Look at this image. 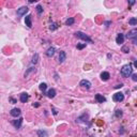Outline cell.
Masks as SVG:
<instances>
[{"label": "cell", "mask_w": 137, "mask_h": 137, "mask_svg": "<svg viewBox=\"0 0 137 137\" xmlns=\"http://www.w3.org/2000/svg\"><path fill=\"white\" fill-rule=\"evenodd\" d=\"M132 71H133L132 66H131L130 64H125V65H123L122 69H121V75L126 78V77L132 75Z\"/></svg>", "instance_id": "cell-1"}, {"label": "cell", "mask_w": 137, "mask_h": 137, "mask_svg": "<svg viewBox=\"0 0 137 137\" xmlns=\"http://www.w3.org/2000/svg\"><path fill=\"white\" fill-rule=\"evenodd\" d=\"M75 35H76L77 37H79V39L84 40L85 42H88V43H92V40L90 39V37H88L87 34H85L84 32H81V31H77L76 33H75Z\"/></svg>", "instance_id": "cell-2"}, {"label": "cell", "mask_w": 137, "mask_h": 137, "mask_svg": "<svg viewBox=\"0 0 137 137\" xmlns=\"http://www.w3.org/2000/svg\"><path fill=\"white\" fill-rule=\"evenodd\" d=\"M112 99H114L115 102H122V101L124 100V94L121 93V92H117V93L114 94Z\"/></svg>", "instance_id": "cell-3"}, {"label": "cell", "mask_w": 137, "mask_h": 137, "mask_svg": "<svg viewBox=\"0 0 137 137\" xmlns=\"http://www.w3.org/2000/svg\"><path fill=\"white\" fill-rule=\"evenodd\" d=\"M81 86V88L84 89H87V90H89V89L91 88V83L89 80H87V79H83V80L80 81V84H79Z\"/></svg>", "instance_id": "cell-4"}, {"label": "cell", "mask_w": 137, "mask_h": 137, "mask_svg": "<svg viewBox=\"0 0 137 137\" xmlns=\"http://www.w3.org/2000/svg\"><path fill=\"white\" fill-rule=\"evenodd\" d=\"M29 11L28 7H21L19 9H17V15L18 16H23V15H26V13Z\"/></svg>", "instance_id": "cell-5"}, {"label": "cell", "mask_w": 137, "mask_h": 137, "mask_svg": "<svg viewBox=\"0 0 137 137\" xmlns=\"http://www.w3.org/2000/svg\"><path fill=\"white\" fill-rule=\"evenodd\" d=\"M126 37L128 39H135V37H137V28L132 29L131 31H129V33L126 34Z\"/></svg>", "instance_id": "cell-6"}, {"label": "cell", "mask_w": 137, "mask_h": 137, "mask_svg": "<svg viewBox=\"0 0 137 137\" xmlns=\"http://www.w3.org/2000/svg\"><path fill=\"white\" fill-rule=\"evenodd\" d=\"M10 114H11L12 117H15V118H17V117L21 116V109H19V108H13L11 112H10Z\"/></svg>", "instance_id": "cell-7"}, {"label": "cell", "mask_w": 137, "mask_h": 137, "mask_svg": "<svg viewBox=\"0 0 137 137\" xmlns=\"http://www.w3.org/2000/svg\"><path fill=\"white\" fill-rule=\"evenodd\" d=\"M25 23H26V26L28 27V28H31L32 27V23H31V15H27L25 17Z\"/></svg>", "instance_id": "cell-8"}, {"label": "cell", "mask_w": 137, "mask_h": 137, "mask_svg": "<svg viewBox=\"0 0 137 137\" xmlns=\"http://www.w3.org/2000/svg\"><path fill=\"white\" fill-rule=\"evenodd\" d=\"M21 123H23V119L19 118V119H17V120L13 121V125H14L16 129H19L21 126Z\"/></svg>", "instance_id": "cell-9"}, {"label": "cell", "mask_w": 137, "mask_h": 137, "mask_svg": "<svg viewBox=\"0 0 137 137\" xmlns=\"http://www.w3.org/2000/svg\"><path fill=\"white\" fill-rule=\"evenodd\" d=\"M65 58H66V55H65V53H64V51H60V54H59V58H58L59 63H62L63 61L65 60Z\"/></svg>", "instance_id": "cell-10"}, {"label": "cell", "mask_w": 137, "mask_h": 137, "mask_svg": "<svg viewBox=\"0 0 137 137\" xmlns=\"http://www.w3.org/2000/svg\"><path fill=\"white\" fill-rule=\"evenodd\" d=\"M47 96H48L49 99H53L56 96V90L55 89H49L48 91H47Z\"/></svg>", "instance_id": "cell-11"}, {"label": "cell", "mask_w": 137, "mask_h": 137, "mask_svg": "<svg viewBox=\"0 0 137 137\" xmlns=\"http://www.w3.org/2000/svg\"><path fill=\"white\" fill-rule=\"evenodd\" d=\"M95 100H96L98 103H103L106 101V99H105L102 94H95Z\"/></svg>", "instance_id": "cell-12"}, {"label": "cell", "mask_w": 137, "mask_h": 137, "mask_svg": "<svg viewBox=\"0 0 137 137\" xmlns=\"http://www.w3.org/2000/svg\"><path fill=\"white\" fill-rule=\"evenodd\" d=\"M28 99H29L28 93H21V103H26L28 101Z\"/></svg>", "instance_id": "cell-13"}, {"label": "cell", "mask_w": 137, "mask_h": 137, "mask_svg": "<svg viewBox=\"0 0 137 137\" xmlns=\"http://www.w3.org/2000/svg\"><path fill=\"white\" fill-rule=\"evenodd\" d=\"M116 42L118 43V44H122V43L124 42V35H123L122 33L118 34V37H117V39H116Z\"/></svg>", "instance_id": "cell-14"}, {"label": "cell", "mask_w": 137, "mask_h": 137, "mask_svg": "<svg viewBox=\"0 0 137 137\" xmlns=\"http://www.w3.org/2000/svg\"><path fill=\"white\" fill-rule=\"evenodd\" d=\"M109 77H110V75H109L108 72H103L102 74H101V79H102V80H104V81L108 80Z\"/></svg>", "instance_id": "cell-15"}, {"label": "cell", "mask_w": 137, "mask_h": 137, "mask_svg": "<svg viewBox=\"0 0 137 137\" xmlns=\"http://www.w3.org/2000/svg\"><path fill=\"white\" fill-rule=\"evenodd\" d=\"M55 54V47H49L46 51V56L47 57H53Z\"/></svg>", "instance_id": "cell-16"}, {"label": "cell", "mask_w": 137, "mask_h": 137, "mask_svg": "<svg viewBox=\"0 0 137 137\" xmlns=\"http://www.w3.org/2000/svg\"><path fill=\"white\" fill-rule=\"evenodd\" d=\"M37 136H39V137H46L47 136V132H46V131L39 130V131H37Z\"/></svg>", "instance_id": "cell-17"}, {"label": "cell", "mask_w": 137, "mask_h": 137, "mask_svg": "<svg viewBox=\"0 0 137 137\" xmlns=\"http://www.w3.org/2000/svg\"><path fill=\"white\" fill-rule=\"evenodd\" d=\"M37 61H39V54H34V56H33L32 60H31V63L35 64V63H37Z\"/></svg>", "instance_id": "cell-18"}, {"label": "cell", "mask_w": 137, "mask_h": 137, "mask_svg": "<svg viewBox=\"0 0 137 137\" xmlns=\"http://www.w3.org/2000/svg\"><path fill=\"white\" fill-rule=\"evenodd\" d=\"M75 19L73 18V17H71V18H67L66 21H65V24H66V26H72L73 24H74Z\"/></svg>", "instance_id": "cell-19"}, {"label": "cell", "mask_w": 137, "mask_h": 137, "mask_svg": "<svg viewBox=\"0 0 137 137\" xmlns=\"http://www.w3.org/2000/svg\"><path fill=\"white\" fill-rule=\"evenodd\" d=\"M129 24L132 26H135L137 25V18H135V17H133V18H131L130 21H129Z\"/></svg>", "instance_id": "cell-20"}, {"label": "cell", "mask_w": 137, "mask_h": 137, "mask_svg": "<svg viewBox=\"0 0 137 137\" xmlns=\"http://www.w3.org/2000/svg\"><path fill=\"white\" fill-rule=\"evenodd\" d=\"M34 71H35V69H34V67H29V69H28V71H27V72L25 73V75H24V76H25V77H28L29 73H31V72H34Z\"/></svg>", "instance_id": "cell-21"}, {"label": "cell", "mask_w": 137, "mask_h": 137, "mask_svg": "<svg viewBox=\"0 0 137 137\" xmlns=\"http://www.w3.org/2000/svg\"><path fill=\"white\" fill-rule=\"evenodd\" d=\"M37 14L39 15H41L43 13V8H42V5H37Z\"/></svg>", "instance_id": "cell-22"}, {"label": "cell", "mask_w": 137, "mask_h": 137, "mask_svg": "<svg viewBox=\"0 0 137 137\" xmlns=\"http://www.w3.org/2000/svg\"><path fill=\"white\" fill-rule=\"evenodd\" d=\"M46 88H47V85L45 84V83H42V84L40 85V90H41V91H45V90H46Z\"/></svg>", "instance_id": "cell-23"}, {"label": "cell", "mask_w": 137, "mask_h": 137, "mask_svg": "<svg viewBox=\"0 0 137 137\" xmlns=\"http://www.w3.org/2000/svg\"><path fill=\"white\" fill-rule=\"evenodd\" d=\"M122 116V110H120V109H117L116 110V117H121Z\"/></svg>", "instance_id": "cell-24"}, {"label": "cell", "mask_w": 137, "mask_h": 137, "mask_svg": "<svg viewBox=\"0 0 137 137\" xmlns=\"http://www.w3.org/2000/svg\"><path fill=\"white\" fill-rule=\"evenodd\" d=\"M86 47V43H84V44H77V48L78 49H83Z\"/></svg>", "instance_id": "cell-25"}, {"label": "cell", "mask_w": 137, "mask_h": 137, "mask_svg": "<svg viewBox=\"0 0 137 137\" xmlns=\"http://www.w3.org/2000/svg\"><path fill=\"white\" fill-rule=\"evenodd\" d=\"M122 51H123V53H129V51H130L129 46H123L122 47Z\"/></svg>", "instance_id": "cell-26"}, {"label": "cell", "mask_w": 137, "mask_h": 137, "mask_svg": "<svg viewBox=\"0 0 137 137\" xmlns=\"http://www.w3.org/2000/svg\"><path fill=\"white\" fill-rule=\"evenodd\" d=\"M49 29H50V30H55V29H57V24H51L50 27H49Z\"/></svg>", "instance_id": "cell-27"}, {"label": "cell", "mask_w": 137, "mask_h": 137, "mask_svg": "<svg viewBox=\"0 0 137 137\" xmlns=\"http://www.w3.org/2000/svg\"><path fill=\"white\" fill-rule=\"evenodd\" d=\"M132 79H133V80H134V81H137V74H133Z\"/></svg>", "instance_id": "cell-28"}, {"label": "cell", "mask_w": 137, "mask_h": 137, "mask_svg": "<svg viewBox=\"0 0 137 137\" xmlns=\"http://www.w3.org/2000/svg\"><path fill=\"white\" fill-rule=\"evenodd\" d=\"M122 87H123V84H119V85H116V86H115V88L119 89V88H122Z\"/></svg>", "instance_id": "cell-29"}, {"label": "cell", "mask_w": 137, "mask_h": 137, "mask_svg": "<svg viewBox=\"0 0 137 137\" xmlns=\"http://www.w3.org/2000/svg\"><path fill=\"white\" fill-rule=\"evenodd\" d=\"M51 109H53V112H54V115H57V114H58V110H57L56 108H54V107H53V108H51Z\"/></svg>", "instance_id": "cell-30"}, {"label": "cell", "mask_w": 137, "mask_h": 137, "mask_svg": "<svg viewBox=\"0 0 137 137\" xmlns=\"http://www.w3.org/2000/svg\"><path fill=\"white\" fill-rule=\"evenodd\" d=\"M10 101H11V102H12V104H15V103H16V101H15L13 98H10Z\"/></svg>", "instance_id": "cell-31"}, {"label": "cell", "mask_w": 137, "mask_h": 137, "mask_svg": "<svg viewBox=\"0 0 137 137\" xmlns=\"http://www.w3.org/2000/svg\"><path fill=\"white\" fill-rule=\"evenodd\" d=\"M33 107H39V104H37V103H35V104L33 103Z\"/></svg>", "instance_id": "cell-32"}, {"label": "cell", "mask_w": 137, "mask_h": 137, "mask_svg": "<svg viewBox=\"0 0 137 137\" xmlns=\"http://www.w3.org/2000/svg\"><path fill=\"white\" fill-rule=\"evenodd\" d=\"M133 64H134V66H135V67H137V60H136V61H135V62H134V63H133Z\"/></svg>", "instance_id": "cell-33"}, {"label": "cell", "mask_w": 137, "mask_h": 137, "mask_svg": "<svg viewBox=\"0 0 137 137\" xmlns=\"http://www.w3.org/2000/svg\"><path fill=\"white\" fill-rule=\"evenodd\" d=\"M129 3H130V4L132 5V4H134V3H135V1H130V2H129Z\"/></svg>", "instance_id": "cell-34"}, {"label": "cell", "mask_w": 137, "mask_h": 137, "mask_svg": "<svg viewBox=\"0 0 137 137\" xmlns=\"http://www.w3.org/2000/svg\"><path fill=\"white\" fill-rule=\"evenodd\" d=\"M132 137H135V136H132Z\"/></svg>", "instance_id": "cell-35"}]
</instances>
